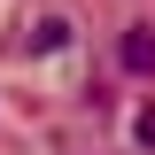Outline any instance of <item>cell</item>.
<instances>
[{
	"instance_id": "3957f363",
	"label": "cell",
	"mask_w": 155,
	"mask_h": 155,
	"mask_svg": "<svg viewBox=\"0 0 155 155\" xmlns=\"http://www.w3.org/2000/svg\"><path fill=\"white\" fill-rule=\"evenodd\" d=\"M140 147H155V116H140Z\"/></svg>"
},
{
	"instance_id": "6da1fadb",
	"label": "cell",
	"mask_w": 155,
	"mask_h": 155,
	"mask_svg": "<svg viewBox=\"0 0 155 155\" xmlns=\"http://www.w3.org/2000/svg\"><path fill=\"white\" fill-rule=\"evenodd\" d=\"M124 62H132V70H155V31H147V23L124 31Z\"/></svg>"
},
{
	"instance_id": "7a4b0ae2",
	"label": "cell",
	"mask_w": 155,
	"mask_h": 155,
	"mask_svg": "<svg viewBox=\"0 0 155 155\" xmlns=\"http://www.w3.org/2000/svg\"><path fill=\"white\" fill-rule=\"evenodd\" d=\"M62 39H70V23H39V31H31V47H39V54H54Z\"/></svg>"
}]
</instances>
